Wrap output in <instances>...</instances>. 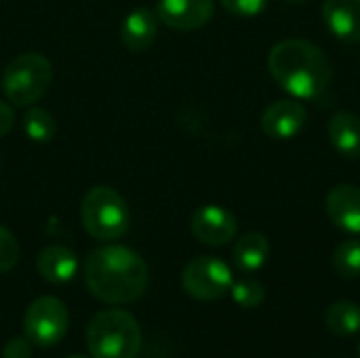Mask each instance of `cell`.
<instances>
[{
	"label": "cell",
	"instance_id": "1",
	"mask_svg": "<svg viewBox=\"0 0 360 358\" xmlns=\"http://www.w3.org/2000/svg\"><path fill=\"white\" fill-rule=\"evenodd\" d=\"M148 264L139 253L122 245H105L84 262V283L91 295L103 304L120 306L139 300L148 287Z\"/></svg>",
	"mask_w": 360,
	"mask_h": 358
},
{
	"label": "cell",
	"instance_id": "2",
	"mask_svg": "<svg viewBox=\"0 0 360 358\" xmlns=\"http://www.w3.org/2000/svg\"><path fill=\"white\" fill-rule=\"evenodd\" d=\"M272 78L297 99L319 97L331 80L327 55L312 42L289 38L272 46L268 55Z\"/></svg>",
	"mask_w": 360,
	"mask_h": 358
},
{
	"label": "cell",
	"instance_id": "3",
	"mask_svg": "<svg viewBox=\"0 0 360 358\" xmlns=\"http://www.w3.org/2000/svg\"><path fill=\"white\" fill-rule=\"evenodd\" d=\"M86 348L91 358H135L141 348L137 319L120 308L97 312L86 327Z\"/></svg>",
	"mask_w": 360,
	"mask_h": 358
},
{
	"label": "cell",
	"instance_id": "4",
	"mask_svg": "<svg viewBox=\"0 0 360 358\" xmlns=\"http://www.w3.org/2000/svg\"><path fill=\"white\" fill-rule=\"evenodd\" d=\"M80 219L93 238L110 243L127 234L131 226V211L127 200L116 190L97 186L91 188L82 198Z\"/></svg>",
	"mask_w": 360,
	"mask_h": 358
},
{
	"label": "cell",
	"instance_id": "5",
	"mask_svg": "<svg viewBox=\"0 0 360 358\" xmlns=\"http://www.w3.org/2000/svg\"><path fill=\"white\" fill-rule=\"evenodd\" d=\"M53 82V65L40 53H23L8 61L2 72L0 84L11 103H36Z\"/></svg>",
	"mask_w": 360,
	"mask_h": 358
},
{
	"label": "cell",
	"instance_id": "6",
	"mask_svg": "<svg viewBox=\"0 0 360 358\" xmlns=\"http://www.w3.org/2000/svg\"><path fill=\"white\" fill-rule=\"evenodd\" d=\"M70 327V314L61 300L42 295L34 300L23 317V331L25 338L36 348H51L59 344Z\"/></svg>",
	"mask_w": 360,
	"mask_h": 358
},
{
	"label": "cell",
	"instance_id": "7",
	"mask_svg": "<svg viewBox=\"0 0 360 358\" xmlns=\"http://www.w3.org/2000/svg\"><path fill=\"white\" fill-rule=\"evenodd\" d=\"M232 283L234 279L230 266L224 260L211 255L192 260L181 272V289L198 302H213L224 298Z\"/></svg>",
	"mask_w": 360,
	"mask_h": 358
},
{
	"label": "cell",
	"instance_id": "8",
	"mask_svg": "<svg viewBox=\"0 0 360 358\" xmlns=\"http://www.w3.org/2000/svg\"><path fill=\"white\" fill-rule=\"evenodd\" d=\"M190 228H192L194 238L200 241L202 245L221 247V245H228L236 236L238 224H236V217L228 209L217 207V205H207V207H200L192 215Z\"/></svg>",
	"mask_w": 360,
	"mask_h": 358
},
{
	"label": "cell",
	"instance_id": "9",
	"mask_svg": "<svg viewBox=\"0 0 360 358\" xmlns=\"http://www.w3.org/2000/svg\"><path fill=\"white\" fill-rule=\"evenodd\" d=\"M215 13L213 0H158V19L175 30H196L211 21Z\"/></svg>",
	"mask_w": 360,
	"mask_h": 358
},
{
	"label": "cell",
	"instance_id": "10",
	"mask_svg": "<svg viewBox=\"0 0 360 358\" xmlns=\"http://www.w3.org/2000/svg\"><path fill=\"white\" fill-rule=\"evenodd\" d=\"M308 120L306 108L295 99H278L262 114V131L272 139L295 137Z\"/></svg>",
	"mask_w": 360,
	"mask_h": 358
},
{
	"label": "cell",
	"instance_id": "11",
	"mask_svg": "<svg viewBox=\"0 0 360 358\" xmlns=\"http://www.w3.org/2000/svg\"><path fill=\"white\" fill-rule=\"evenodd\" d=\"M327 215L344 232L360 234V188L352 184L335 186L327 196Z\"/></svg>",
	"mask_w": 360,
	"mask_h": 358
},
{
	"label": "cell",
	"instance_id": "12",
	"mask_svg": "<svg viewBox=\"0 0 360 358\" xmlns=\"http://www.w3.org/2000/svg\"><path fill=\"white\" fill-rule=\"evenodd\" d=\"M323 19L338 40L360 42V0H325Z\"/></svg>",
	"mask_w": 360,
	"mask_h": 358
},
{
	"label": "cell",
	"instance_id": "13",
	"mask_svg": "<svg viewBox=\"0 0 360 358\" xmlns=\"http://www.w3.org/2000/svg\"><path fill=\"white\" fill-rule=\"evenodd\" d=\"M158 15L152 8H137L133 13H129L120 25V40L122 44L133 51V53H141L146 51L158 32Z\"/></svg>",
	"mask_w": 360,
	"mask_h": 358
},
{
	"label": "cell",
	"instance_id": "14",
	"mask_svg": "<svg viewBox=\"0 0 360 358\" xmlns=\"http://www.w3.org/2000/svg\"><path fill=\"white\" fill-rule=\"evenodd\" d=\"M36 268L46 283L63 285L70 283L78 272V257L72 249L63 245L44 247L36 260Z\"/></svg>",
	"mask_w": 360,
	"mask_h": 358
},
{
	"label": "cell",
	"instance_id": "15",
	"mask_svg": "<svg viewBox=\"0 0 360 358\" xmlns=\"http://www.w3.org/2000/svg\"><path fill=\"white\" fill-rule=\"evenodd\" d=\"M329 139L333 148L346 158L360 156V118L352 112H338L329 120Z\"/></svg>",
	"mask_w": 360,
	"mask_h": 358
},
{
	"label": "cell",
	"instance_id": "16",
	"mask_svg": "<svg viewBox=\"0 0 360 358\" xmlns=\"http://www.w3.org/2000/svg\"><path fill=\"white\" fill-rule=\"evenodd\" d=\"M270 255V243L259 232H249L238 238L232 251V260L240 272H257L264 268Z\"/></svg>",
	"mask_w": 360,
	"mask_h": 358
},
{
	"label": "cell",
	"instance_id": "17",
	"mask_svg": "<svg viewBox=\"0 0 360 358\" xmlns=\"http://www.w3.org/2000/svg\"><path fill=\"white\" fill-rule=\"evenodd\" d=\"M327 329L338 338H350L360 331V306L348 300L331 304L325 312Z\"/></svg>",
	"mask_w": 360,
	"mask_h": 358
},
{
	"label": "cell",
	"instance_id": "18",
	"mask_svg": "<svg viewBox=\"0 0 360 358\" xmlns=\"http://www.w3.org/2000/svg\"><path fill=\"white\" fill-rule=\"evenodd\" d=\"M23 133L27 135V139L36 143H46L57 133L55 118L42 108H32L23 118Z\"/></svg>",
	"mask_w": 360,
	"mask_h": 358
},
{
	"label": "cell",
	"instance_id": "19",
	"mask_svg": "<svg viewBox=\"0 0 360 358\" xmlns=\"http://www.w3.org/2000/svg\"><path fill=\"white\" fill-rule=\"evenodd\" d=\"M333 270L342 276V279H356L360 276V241L350 238L344 241L331 257Z\"/></svg>",
	"mask_w": 360,
	"mask_h": 358
},
{
	"label": "cell",
	"instance_id": "20",
	"mask_svg": "<svg viewBox=\"0 0 360 358\" xmlns=\"http://www.w3.org/2000/svg\"><path fill=\"white\" fill-rule=\"evenodd\" d=\"M230 293H232V300L240 308H257L266 300V289L255 279H240V281L232 283Z\"/></svg>",
	"mask_w": 360,
	"mask_h": 358
},
{
	"label": "cell",
	"instance_id": "21",
	"mask_svg": "<svg viewBox=\"0 0 360 358\" xmlns=\"http://www.w3.org/2000/svg\"><path fill=\"white\" fill-rule=\"evenodd\" d=\"M19 262V245L11 230L0 226V272H8Z\"/></svg>",
	"mask_w": 360,
	"mask_h": 358
},
{
	"label": "cell",
	"instance_id": "22",
	"mask_svg": "<svg viewBox=\"0 0 360 358\" xmlns=\"http://www.w3.org/2000/svg\"><path fill=\"white\" fill-rule=\"evenodd\" d=\"M219 2L228 13L236 17H255L268 6V0H219Z\"/></svg>",
	"mask_w": 360,
	"mask_h": 358
},
{
	"label": "cell",
	"instance_id": "23",
	"mask_svg": "<svg viewBox=\"0 0 360 358\" xmlns=\"http://www.w3.org/2000/svg\"><path fill=\"white\" fill-rule=\"evenodd\" d=\"M32 348L34 344L27 338H11L4 344L2 357L4 358H32Z\"/></svg>",
	"mask_w": 360,
	"mask_h": 358
},
{
	"label": "cell",
	"instance_id": "24",
	"mask_svg": "<svg viewBox=\"0 0 360 358\" xmlns=\"http://www.w3.org/2000/svg\"><path fill=\"white\" fill-rule=\"evenodd\" d=\"M13 122H15V114H13V108L4 101H0V137H4L11 129H13Z\"/></svg>",
	"mask_w": 360,
	"mask_h": 358
},
{
	"label": "cell",
	"instance_id": "25",
	"mask_svg": "<svg viewBox=\"0 0 360 358\" xmlns=\"http://www.w3.org/2000/svg\"><path fill=\"white\" fill-rule=\"evenodd\" d=\"M70 358H91V357H82V354H74V357H70Z\"/></svg>",
	"mask_w": 360,
	"mask_h": 358
},
{
	"label": "cell",
	"instance_id": "26",
	"mask_svg": "<svg viewBox=\"0 0 360 358\" xmlns=\"http://www.w3.org/2000/svg\"><path fill=\"white\" fill-rule=\"evenodd\" d=\"M289 2H304V0H289Z\"/></svg>",
	"mask_w": 360,
	"mask_h": 358
},
{
	"label": "cell",
	"instance_id": "27",
	"mask_svg": "<svg viewBox=\"0 0 360 358\" xmlns=\"http://www.w3.org/2000/svg\"><path fill=\"white\" fill-rule=\"evenodd\" d=\"M359 358H360V344H359Z\"/></svg>",
	"mask_w": 360,
	"mask_h": 358
}]
</instances>
